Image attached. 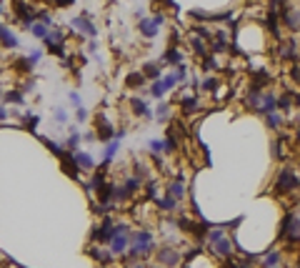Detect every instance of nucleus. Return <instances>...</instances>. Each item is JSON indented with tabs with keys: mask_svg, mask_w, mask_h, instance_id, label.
<instances>
[{
	"mask_svg": "<svg viewBox=\"0 0 300 268\" xmlns=\"http://www.w3.org/2000/svg\"><path fill=\"white\" fill-rule=\"evenodd\" d=\"M155 236H153V231L150 228H135L133 231V236H130V248H128V258L130 261H140V258H145V256H150V253H155Z\"/></svg>",
	"mask_w": 300,
	"mask_h": 268,
	"instance_id": "f257e3e1",
	"label": "nucleus"
},
{
	"mask_svg": "<svg viewBox=\"0 0 300 268\" xmlns=\"http://www.w3.org/2000/svg\"><path fill=\"white\" fill-rule=\"evenodd\" d=\"M133 231H135V228H133L130 223H125V221L115 223V228H112V236H110V241H108V251H110L112 256H125L128 248H130V236H133Z\"/></svg>",
	"mask_w": 300,
	"mask_h": 268,
	"instance_id": "f03ea898",
	"label": "nucleus"
},
{
	"mask_svg": "<svg viewBox=\"0 0 300 268\" xmlns=\"http://www.w3.org/2000/svg\"><path fill=\"white\" fill-rule=\"evenodd\" d=\"M165 25V15L163 13H153V15H148L138 23V33L145 38V41H155V38L160 35V28Z\"/></svg>",
	"mask_w": 300,
	"mask_h": 268,
	"instance_id": "7ed1b4c3",
	"label": "nucleus"
},
{
	"mask_svg": "<svg viewBox=\"0 0 300 268\" xmlns=\"http://www.w3.org/2000/svg\"><path fill=\"white\" fill-rule=\"evenodd\" d=\"M295 188H300V178H298V173H295V168H280V173H278V178H275V185H273V190L275 193H293Z\"/></svg>",
	"mask_w": 300,
	"mask_h": 268,
	"instance_id": "20e7f679",
	"label": "nucleus"
},
{
	"mask_svg": "<svg viewBox=\"0 0 300 268\" xmlns=\"http://www.w3.org/2000/svg\"><path fill=\"white\" fill-rule=\"evenodd\" d=\"M155 261L163 266V268H178L183 263V253L175 248V246H158L155 248Z\"/></svg>",
	"mask_w": 300,
	"mask_h": 268,
	"instance_id": "39448f33",
	"label": "nucleus"
},
{
	"mask_svg": "<svg viewBox=\"0 0 300 268\" xmlns=\"http://www.w3.org/2000/svg\"><path fill=\"white\" fill-rule=\"evenodd\" d=\"M43 43H45L48 53H53V55H58V58H65V33H63V28L53 25Z\"/></svg>",
	"mask_w": 300,
	"mask_h": 268,
	"instance_id": "423d86ee",
	"label": "nucleus"
},
{
	"mask_svg": "<svg viewBox=\"0 0 300 268\" xmlns=\"http://www.w3.org/2000/svg\"><path fill=\"white\" fill-rule=\"evenodd\" d=\"M128 108H130V116L143 118V121H155V110L150 108V103L140 95H130L128 98Z\"/></svg>",
	"mask_w": 300,
	"mask_h": 268,
	"instance_id": "0eeeda50",
	"label": "nucleus"
},
{
	"mask_svg": "<svg viewBox=\"0 0 300 268\" xmlns=\"http://www.w3.org/2000/svg\"><path fill=\"white\" fill-rule=\"evenodd\" d=\"M70 28H73L75 33H80L83 38H88V41H95V38H98V28H95V23L88 18V13L75 15V18L70 20Z\"/></svg>",
	"mask_w": 300,
	"mask_h": 268,
	"instance_id": "6e6552de",
	"label": "nucleus"
},
{
	"mask_svg": "<svg viewBox=\"0 0 300 268\" xmlns=\"http://www.w3.org/2000/svg\"><path fill=\"white\" fill-rule=\"evenodd\" d=\"M278 110V95H275V90H262V95H260V105H258V116H270V113H275Z\"/></svg>",
	"mask_w": 300,
	"mask_h": 268,
	"instance_id": "1a4fd4ad",
	"label": "nucleus"
},
{
	"mask_svg": "<svg viewBox=\"0 0 300 268\" xmlns=\"http://www.w3.org/2000/svg\"><path fill=\"white\" fill-rule=\"evenodd\" d=\"M210 251L215 253V256H220L223 261H230L233 258V253H235V243H233V238L225 233L220 241H215L213 246H210Z\"/></svg>",
	"mask_w": 300,
	"mask_h": 268,
	"instance_id": "9d476101",
	"label": "nucleus"
},
{
	"mask_svg": "<svg viewBox=\"0 0 300 268\" xmlns=\"http://www.w3.org/2000/svg\"><path fill=\"white\" fill-rule=\"evenodd\" d=\"M120 143L123 140H118V138H112L110 143H105L103 145V156H100V163H98V171H105L112 161H115V156H118V150H120Z\"/></svg>",
	"mask_w": 300,
	"mask_h": 268,
	"instance_id": "9b49d317",
	"label": "nucleus"
},
{
	"mask_svg": "<svg viewBox=\"0 0 300 268\" xmlns=\"http://www.w3.org/2000/svg\"><path fill=\"white\" fill-rule=\"evenodd\" d=\"M73 161H75V166H78L80 171H90V173L98 171V161L93 158V153H88V150H83V148L73 153Z\"/></svg>",
	"mask_w": 300,
	"mask_h": 268,
	"instance_id": "f8f14e48",
	"label": "nucleus"
},
{
	"mask_svg": "<svg viewBox=\"0 0 300 268\" xmlns=\"http://www.w3.org/2000/svg\"><path fill=\"white\" fill-rule=\"evenodd\" d=\"M0 48H5V50H18L20 48V38L3 23H0Z\"/></svg>",
	"mask_w": 300,
	"mask_h": 268,
	"instance_id": "ddd939ff",
	"label": "nucleus"
},
{
	"mask_svg": "<svg viewBox=\"0 0 300 268\" xmlns=\"http://www.w3.org/2000/svg\"><path fill=\"white\" fill-rule=\"evenodd\" d=\"M165 193H168V196H173L178 203H183V201H185V196H188L183 178H170V180L165 183Z\"/></svg>",
	"mask_w": 300,
	"mask_h": 268,
	"instance_id": "4468645a",
	"label": "nucleus"
},
{
	"mask_svg": "<svg viewBox=\"0 0 300 268\" xmlns=\"http://www.w3.org/2000/svg\"><path fill=\"white\" fill-rule=\"evenodd\" d=\"M260 268H283V251L278 248H268L265 253L260 256Z\"/></svg>",
	"mask_w": 300,
	"mask_h": 268,
	"instance_id": "2eb2a0df",
	"label": "nucleus"
},
{
	"mask_svg": "<svg viewBox=\"0 0 300 268\" xmlns=\"http://www.w3.org/2000/svg\"><path fill=\"white\" fill-rule=\"evenodd\" d=\"M80 143H83V133H80V128L78 126H70L68 128V138H65V150L68 153H75V150H80Z\"/></svg>",
	"mask_w": 300,
	"mask_h": 268,
	"instance_id": "dca6fc26",
	"label": "nucleus"
},
{
	"mask_svg": "<svg viewBox=\"0 0 300 268\" xmlns=\"http://www.w3.org/2000/svg\"><path fill=\"white\" fill-rule=\"evenodd\" d=\"M298 41L295 38H290V41H283L280 45H278V55L283 58V60H298Z\"/></svg>",
	"mask_w": 300,
	"mask_h": 268,
	"instance_id": "f3484780",
	"label": "nucleus"
},
{
	"mask_svg": "<svg viewBox=\"0 0 300 268\" xmlns=\"http://www.w3.org/2000/svg\"><path fill=\"white\" fill-rule=\"evenodd\" d=\"M180 110L185 113V116H190V113H198V110H203V103H200V98H198V95H190V93H185V95L180 98Z\"/></svg>",
	"mask_w": 300,
	"mask_h": 268,
	"instance_id": "a211bd4d",
	"label": "nucleus"
},
{
	"mask_svg": "<svg viewBox=\"0 0 300 268\" xmlns=\"http://www.w3.org/2000/svg\"><path fill=\"white\" fill-rule=\"evenodd\" d=\"M60 168H63V173H65V176H70L73 180H78V178H80V173H83L78 166H75L73 153H68V156H63V158H60Z\"/></svg>",
	"mask_w": 300,
	"mask_h": 268,
	"instance_id": "6ab92c4d",
	"label": "nucleus"
},
{
	"mask_svg": "<svg viewBox=\"0 0 300 268\" xmlns=\"http://www.w3.org/2000/svg\"><path fill=\"white\" fill-rule=\"evenodd\" d=\"M143 75L153 83V81H160L163 78V68H160V63H155V60H148V63H143Z\"/></svg>",
	"mask_w": 300,
	"mask_h": 268,
	"instance_id": "aec40b11",
	"label": "nucleus"
},
{
	"mask_svg": "<svg viewBox=\"0 0 300 268\" xmlns=\"http://www.w3.org/2000/svg\"><path fill=\"white\" fill-rule=\"evenodd\" d=\"M125 86H128L130 90H140V88L148 86V78L143 75V70H133V73L125 75Z\"/></svg>",
	"mask_w": 300,
	"mask_h": 268,
	"instance_id": "412c9836",
	"label": "nucleus"
},
{
	"mask_svg": "<svg viewBox=\"0 0 300 268\" xmlns=\"http://www.w3.org/2000/svg\"><path fill=\"white\" fill-rule=\"evenodd\" d=\"M148 153H150V158H160L165 156V138H150L148 140Z\"/></svg>",
	"mask_w": 300,
	"mask_h": 268,
	"instance_id": "4be33fe9",
	"label": "nucleus"
},
{
	"mask_svg": "<svg viewBox=\"0 0 300 268\" xmlns=\"http://www.w3.org/2000/svg\"><path fill=\"white\" fill-rule=\"evenodd\" d=\"M153 110H155V121H158V123H163V126H165V123H170V121H173V108H170L168 103H163V100H160Z\"/></svg>",
	"mask_w": 300,
	"mask_h": 268,
	"instance_id": "5701e85b",
	"label": "nucleus"
},
{
	"mask_svg": "<svg viewBox=\"0 0 300 268\" xmlns=\"http://www.w3.org/2000/svg\"><path fill=\"white\" fill-rule=\"evenodd\" d=\"M163 63H165V65H173V68L180 65V63H183V53H180V48H178V45H168V50L163 53Z\"/></svg>",
	"mask_w": 300,
	"mask_h": 268,
	"instance_id": "b1692460",
	"label": "nucleus"
},
{
	"mask_svg": "<svg viewBox=\"0 0 300 268\" xmlns=\"http://www.w3.org/2000/svg\"><path fill=\"white\" fill-rule=\"evenodd\" d=\"M155 206H158V208H160L163 213H175V211L180 208V203H178V201H175L173 196H168V193H163V196H160V198L155 201Z\"/></svg>",
	"mask_w": 300,
	"mask_h": 268,
	"instance_id": "393cba45",
	"label": "nucleus"
},
{
	"mask_svg": "<svg viewBox=\"0 0 300 268\" xmlns=\"http://www.w3.org/2000/svg\"><path fill=\"white\" fill-rule=\"evenodd\" d=\"M220 86H223V83H220L218 75H205V78L200 81V90H203V93H210V95H215Z\"/></svg>",
	"mask_w": 300,
	"mask_h": 268,
	"instance_id": "a878e982",
	"label": "nucleus"
},
{
	"mask_svg": "<svg viewBox=\"0 0 300 268\" xmlns=\"http://www.w3.org/2000/svg\"><path fill=\"white\" fill-rule=\"evenodd\" d=\"M148 93H150V98H155V100H163L170 90L165 88V83H163V78L160 81H153V83H150V88H145Z\"/></svg>",
	"mask_w": 300,
	"mask_h": 268,
	"instance_id": "bb28decb",
	"label": "nucleus"
},
{
	"mask_svg": "<svg viewBox=\"0 0 300 268\" xmlns=\"http://www.w3.org/2000/svg\"><path fill=\"white\" fill-rule=\"evenodd\" d=\"M293 100H295L293 93H280V95H278V113H283V116H290Z\"/></svg>",
	"mask_w": 300,
	"mask_h": 268,
	"instance_id": "cd10ccee",
	"label": "nucleus"
},
{
	"mask_svg": "<svg viewBox=\"0 0 300 268\" xmlns=\"http://www.w3.org/2000/svg\"><path fill=\"white\" fill-rule=\"evenodd\" d=\"M3 100L5 103H13V105H25V93L20 88H10L3 93Z\"/></svg>",
	"mask_w": 300,
	"mask_h": 268,
	"instance_id": "c85d7f7f",
	"label": "nucleus"
},
{
	"mask_svg": "<svg viewBox=\"0 0 300 268\" xmlns=\"http://www.w3.org/2000/svg\"><path fill=\"white\" fill-rule=\"evenodd\" d=\"M28 33H30L33 38H38V41H45L48 33H50V28H48L45 23H40V20H35V23L28 28Z\"/></svg>",
	"mask_w": 300,
	"mask_h": 268,
	"instance_id": "c756f323",
	"label": "nucleus"
},
{
	"mask_svg": "<svg viewBox=\"0 0 300 268\" xmlns=\"http://www.w3.org/2000/svg\"><path fill=\"white\" fill-rule=\"evenodd\" d=\"M45 145H48V150L53 153L55 158H63V156H68V150H65V145L63 143H58V140H53V138H40Z\"/></svg>",
	"mask_w": 300,
	"mask_h": 268,
	"instance_id": "7c9ffc66",
	"label": "nucleus"
},
{
	"mask_svg": "<svg viewBox=\"0 0 300 268\" xmlns=\"http://www.w3.org/2000/svg\"><path fill=\"white\" fill-rule=\"evenodd\" d=\"M283 123H285V116H283V113H278V110L270 113V116H265V126H268L270 131H275V133L283 128Z\"/></svg>",
	"mask_w": 300,
	"mask_h": 268,
	"instance_id": "2f4dec72",
	"label": "nucleus"
},
{
	"mask_svg": "<svg viewBox=\"0 0 300 268\" xmlns=\"http://www.w3.org/2000/svg\"><path fill=\"white\" fill-rule=\"evenodd\" d=\"M53 121H55L60 128H65V126L70 123V113H68L63 105H55V108H53Z\"/></svg>",
	"mask_w": 300,
	"mask_h": 268,
	"instance_id": "473e14b6",
	"label": "nucleus"
},
{
	"mask_svg": "<svg viewBox=\"0 0 300 268\" xmlns=\"http://www.w3.org/2000/svg\"><path fill=\"white\" fill-rule=\"evenodd\" d=\"M133 176H135V178H140L143 183H145V180H150V166H148V163H143V161H135V166H133Z\"/></svg>",
	"mask_w": 300,
	"mask_h": 268,
	"instance_id": "72a5a7b5",
	"label": "nucleus"
},
{
	"mask_svg": "<svg viewBox=\"0 0 300 268\" xmlns=\"http://www.w3.org/2000/svg\"><path fill=\"white\" fill-rule=\"evenodd\" d=\"M190 45H193V53H195V55H203V58L208 55V48H205V45H208V41H203V38L190 35Z\"/></svg>",
	"mask_w": 300,
	"mask_h": 268,
	"instance_id": "f704fd0d",
	"label": "nucleus"
},
{
	"mask_svg": "<svg viewBox=\"0 0 300 268\" xmlns=\"http://www.w3.org/2000/svg\"><path fill=\"white\" fill-rule=\"evenodd\" d=\"M123 185H125V188L130 190V193L135 196V193H138V190L143 188V180H140V178H135V176L130 173V176H125V180H123Z\"/></svg>",
	"mask_w": 300,
	"mask_h": 268,
	"instance_id": "c9c22d12",
	"label": "nucleus"
},
{
	"mask_svg": "<svg viewBox=\"0 0 300 268\" xmlns=\"http://www.w3.org/2000/svg\"><path fill=\"white\" fill-rule=\"evenodd\" d=\"M10 68H13L15 73H30V70H33V65L28 63V58H15V60L10 63Z\"/></svg>",
	"mask_w": 300,
	"mask_h": 268,
	"instance_id": "e433bc0d",
	"label": "nucleus"
},
{
	"mask_svg": "<svg viewBox=\"0 0 300 268\" xmlns=\"http://www.w3.org/2000/svg\"><path fill=\"white\" fill-rule=\"evenodd\" d=\"M163 83H165V88H168V90H173V88L180 83V78L175 75V70H170V73H165V75H163Z\"/></svg>",
	"mask_w": 300,
	"mask_h": 268,
	"instance_id": "4c0bfd02",
	"label": "nucleus"
},
{
	"mask_svg": "<svg viewBox=\"0 0 300 268\" xmlns=\"http://www.w3.org/2000/svg\"><path fill=\"white\" fill-rule=\"evenodd\" d=\"M88 118H90V113H88V108H85V105L75 108V121H78V126H83V123H85Z\"/></svg>",
	"mask_w": 300,
	"mask_h": 268,
	"instance_id": "58836bf2",
	"label": "nucleus"
},
{
	"mask_svg": "<svg viewBox=\"0 0 300 268\" xmlns=\"http://www.w3.org/2000/svg\"><path fill=\"white\" fill-rule=\"evenodd\" d=\"M25 58H28V63H30V65L35 68L38 63H40V60H43V50H40V48H35V50H30V53H28Z\"/></svg>",
	"mask_w": 300,
	"mask_h": 268,
	"instance_id": "ea45409f",
	"label": "nucleus"
},
{
	"mask_svg": "<svg viewBox=\"0 0 300 268\" xmlns=\"http://www.w3.org/2000/svg\"><path fill=\"white\" fill-rule=\"evenodd\" d=\"M68 100L73 103V110L83 105V98H80V93H78V90H68Z\"/></svg>",
	"mask_w": 300,
	"mask_h": 268,
	"instance_id": "a19ab883",
	"label": "nucleus"
},
{
	"mask_svg": "<svg viewBox=\"0 0 300 268\" xmlns=\"http://www.w3.org/2000/svg\"><path fill=\"white\" fill-rule=\"evenodd\" d=\"M35 86H38V81H35V78H28V81L23 83V88H20V90L28 95V93H33V90H35Z\"/></svg>",
	"mask_w": 300,
	"mask_h": 268,
	"instance_id": "79ce46f5",
	"label": "nucleus"
},
{
	"mask_svg": "<svg viewBox=\"0 0 300 268\" xmlns=\"http://www.w3.org/2000/svg\"><path fill=\"white\" fill-rule=\"evenodd\" d=\"M98 140V133L95 131H85L83 133V143H95Z\"/></svg>",
	"mask_w": 300,
	"mask_h": 268,
	"instance_id": "37998d69",
	"label": "nucleus"
},
{
	"mask_svg": "<svg viewBox=\"0 0 300 268\" xmlns=\"http://www.w3.org/2000/svg\"><path fill=\"white\" fill-rule=\"evenodd\" d=\"M73 3H75V0H55L53 5H55V8H68V5H73Z\"/></svg>",
	"mask_w": 300,
	"mask_h": 268,
	"instance_id": "c03bdc74",
	"label": "nucleus"
},
{
	"mask_svg": "<svg viewBox=\"0 0 300 268\" xmlns=\"http://www.w3.org/2000/svg\"><path fill=\"white\" fill-rule=\"evenodd\" d=\"M143 18H148V13H145V8H135V20L140 23Z\"/></svg>",
	"mask_w": 300,
	"mask_h": 268,
	"instance_id": "a18cd8bd",
	"label": "nucleus"
},
{
	"mask_svg": "<svg viewBox=\"0 0 300 268\" xmlns=\"http://www.w3.org/2000/svg\"><path fill=\"white\" fill-rule=\"evenodd\" d=\"M88 50L90 55H98V41H88Z\"/></svg>",
	"mask_w": 300,
	"mask_h": 268,
	"instance_id": "49530a36",
	"label": "nucleus"
},
{
	"mask_svg": "<svg viewBox=\"0 0 300 268\" xmlns=\"http://www.w3.org/2000/svg\"><path fill=\"white\" fill-rule=\"evenodd\" d=\"M125 268H150V266H145L143 261H130V263H128Z\"/></svg>",
	"mask_w": 300,
	"mask_h": 268,
	"instance_id": "de8ad7c7",
	"label": "nucleus"
},
{
	"mask_svg": "<svg viewBox=\"0 0 300 268\" xmlns=\"http://www.w3.org/2000/svg\"><path fill=\"white\" fill-rule=\"evenodd\" d=\"M293 108L300 113V93H295V100H293Z\"/></svg>",
	"mask_w": 300,
	"mask_h": 268,
	"instance_id": "09e8293b",
	"label": "nucleus"
},
{
	"mask_svg": "<svg viewBox=\"0 0 300 268\" xmlns=\"http://www.w3.org/2000/svg\"><path fill=\"white\" fill-rule=\"evenodd\" d=\"M5 13V8H3V3H0V15H3Z\"/></svg>",
	"mask_w": 300,
	"mask_h": 268,
	"instance_id": "8fccbe9b",
	"label": "nucleus"
},
{
	"mask_svg": "<svg viewBox=\"0 0 300 268\" xmlns=\"http://www.w3.org/2000/svg\"><path fill=\"white\" fill-rule=\"evenodd\" d=\"M298 213H300V193H298Z\"/></svg>",
	"mask_w": 300,
	"mask_h": 268,
	"instance_id": "3c124183",
	"label": "nucleus"
},
{
	"mask_svg": "<svg viewBox=\"0 0 300 268\" xmlns=\"http://www.w3.org/2000/svg\"><path fill=\"white\" fill-rule=\"evenodd\" d=\"M0 98H3V90H0Z\"/></svg>",
	"mask_w": 300,
	"mask_h": 268,
	"instance_id": "603ef678",
	"label": "nucleus"
},
{
	"mask_svg": "<svg viewBox=\"0 0 300 268\" xmlns=\"http://www.w3.org/2000/svg\"><path fill=\"white\" fill-rule=\"evenodd\" d=\"M50 3H55V0H50Z\"/></svg>",
	"mask_w": 300,
	"mask_h": 268,
	"instance_id": "864d4df0",
	"label": "nucleus"
}]
</instances>
